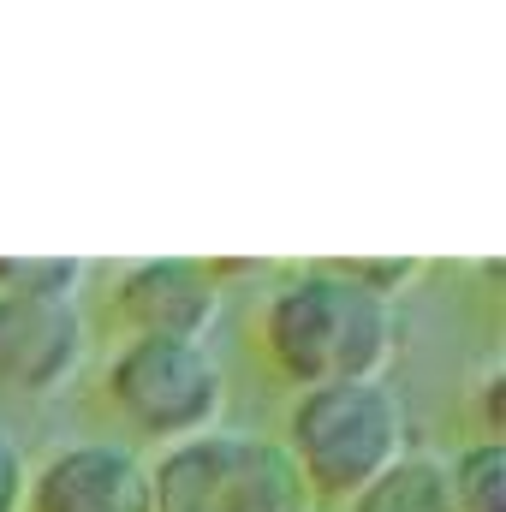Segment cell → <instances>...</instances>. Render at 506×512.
<instances>
[{"label": "cell", "mask_w": 506, "mask_h": 512, "mask_svg": "<svg viewBox=\"0 0 506 512\" xmlns=\"http://www.w3.org/2000/svg\"><path fill=\"white\" fill-rule=\"evenodd\" d=\"M24 512H155L149 465L131 447L66 441L30 471Z\"/></svg>", "instance_id": "obj_7"}, {"label": "cell", "mask_w": 506, "mask_h": 512, "mask_svg": "<svg viewBox=\"0 0 506 512\" xmlns=\"http://www.w3.org/2000/svg\"><path fill=\"white\" fill-rule=\"evenodd\" d=\"M0 292L78 298L84 292V262H72V256H0Z\"/></svg>", "instance_id": "obj_10"}, {"label": "cell", "mask_w": 506, "mask_h": 512, "mask_svg": "<svg viewBox=\"0 0 506 512\" xmlns=\"http://www.w3.org/2000/svg\"><path fill=\"white\" fill-rule=\"evenodd\" d=\"M114 316L126 334H161V340H209L221 316V268L197 256H149L120 274Z\"/></svg>", "instance_id": "obj_6"}, {"label": "cell", "mask_w": 506, "mask_h": 512, "mask_svg": "<svg viewBox=\"0 0 506 512\" xmlns=\"http://www.w3.org/2000/svg\"><path fill=\"white\" fill-rule=\"evenodd\" d=\"M102 393L131 435L173 447L203 429H215L227 376L209 352V340H161V334H126L120 352L102 370Z\"/></svg>", "instance_id": "obj_4"}, {"label": "cell", "mask_w": 506, "mask_h": 512, "mask_svg": "<svg viewBox=\"0 0 506 512\" xmlns=\"http://www.w3.org/2000/svg\"><path fill=\"white\" fill-rule=\"evenodd\" d=\"M262 358L280 382H381L399 352V304L364 286L346 262L292 268L256 310Z\"/></svg>", "instance_id": "obj_1"}, {"label": "cell", "mask_w": 506, "mask_h": 512, "mask_svg": "<svg viewBox=\"0 0 506 512\" xmlns=\"http://www.w3.org/2000/svg\"><path fill=\"white\" fill-rule=\"evenodd\" d=\"M447 489H453V512H506L501 441H471L447 465Z\"/></svg>", "instance_id": "obj_9"}, {"label": "cell", "mask_w": 506, "mask_h": 512, "mask_svg": "<svg viewBox=\"0 0 506 512\" xmlns=\"http://www.w3.org/2000/svg\"><path fill=\"white\" fill-rule=\"evenodd\" d=\"M155 512H316L280 441L251 429H203L149 465Z\"/></svg>", "instance_id": "obj_3"}, {"label": "cell", "mask_w": 506, "mask_h": 512, "mask_svg": "<svg viewBox=\"0 0 506 512\" xmlns=\"http://www.w3.org/2000/svg\"><path fill=\"white\" fill-rule=\"evenodd\" d=\"M501 393H506V376H501V364H489V370H483V382H477V411H483V441H501V423H506Z\"/></svg>", "instance_id": "obj_12"}, {"label": "cell", "mask_w": 506, "mask_h": 512, "mask_svg": "<svg viewBox=\"0 0 506 512\" xmlns=\"http://www.w3.org/2000/svg\"><path fill=\"white\" fill-rule=\"evenodd\" d=\"M346 512H453V489H447V459L435 453H399L381 477H370Z\"/></svg>", "instance_id": "obj_8"}, {"label": "cell", "mask_w": 506, "mask_h": 512, "mask_svg": "<svg viewBox=\"0 0 506 512\" xmlns=\"http://www.w3.org/2000/svg\"><path fill=\"white\" fill-rule=\"evenodd\" d=\"M84 364V310L78 298L48 292H0V387L12 393H60Z\"/></svg>", "instance_id": "obj_5"}, {"label": "cell", "mask_w": 506, "mask_h": 512, "mask_svg": "<svg viewBox=\"0 0 506 512\" xmlns=\"http://www.w3.org/2000/svg\"><path fill=\"white\" fill-rule=\"evenodd\" d=\"M24 483H30L24 447L12 441V429H0V512H24Z\"/></svg>", "instance_id": "obj_11"}, {"label": "cell", "mask_w": 506, "mask_h": 512, "mask_svg": "<svg viewBox=\"0 0 506 512\" xmlns=\"http://www.w3.org/2000/svg\"><path fill=\"white\" fill-rule=\"evenodd\" d=\"M280 453L298 483L322 507H346L370 477H381L405 453V411L387 382H328L298 387L286 405Z\"/></svg>", "instance_id": "obj_2"}]
</instances>
